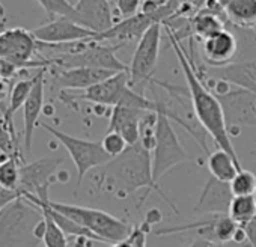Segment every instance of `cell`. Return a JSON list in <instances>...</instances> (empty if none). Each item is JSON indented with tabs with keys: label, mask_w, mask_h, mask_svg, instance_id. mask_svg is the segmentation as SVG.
<instances>
[{
	"label": "cell",
	"mask_w": 256,
	"mask_h": 247,
	"mask_svg": "<svg viewBox=\"0 0 256 247\" xmlns=\"http://www.w3.org/2000/svg\"><path fill=\"white\" fill-rule=\"evenodd\" d=\"M101 187L119 199H125L139 190H145L142 202L146 200L151 192H157L172 206V210L178 212L172 200H169L168 196L162 192L160 186L154 182L151 151H148L139 142L130 145L122 154L100 168L98 188Z\"/></svg>",
	"instance_id": "1"
},
{
	"label": "cell",
	"mask_w": 256,
	"mask_h": 247,
	"mask_svg": "<svg viewBox=\"0 0 256 247\" xmlns=\"http://www.w3.org/2000/svg\"><path fill=\"white\" fill-rule=\"evenodd\" d=\"M164 29H166L168 38L170 41V46H172L176 58H178L181 70L184 72L187 88H188V96H190L192 108L194 112L196 119L199 120L202 128L214 139L216 145L220 150L230 154L234 157V160L240 163V158H238V156L234 150V145L230 142V136L228 132L226 120H224V113H223V108H222L218 98L200 80L198 70L193 65V62L190 60V58L187 56L181 41L174 35V32L169 28L164 26Z\"/></svg>",
	"instance_id": "2"
},
{
	"label": "cell",
	"mask_w": 256,
	"mask_h": 247,
	"mask_svg": "<svg viewBox=\"0 0 256 247\" xmlns=\"http://www.w3.org/2000/svg\"><path fill=\"white\" fill-rule=\"evenodd\" d=\"M44 218L41 208L17 199L0 211V247H36L41 241L35 229Z\"/></svg>",
	"instance_id": "3"
},
{
	"label": "cell",
	"mask_w": 256,
	"mask_h": 247,
	"mask_svg": "<svg viewBox=\"0 0 256 247\" xmlns=\"http://www.w3.org/2000/svg\"><path fill=\"white\" fill-rule=\"evenodd\" d=\"M65 47V50L56 56L52 58V65L60 68V70H70V68H98V70H108L114 72H124L128 71V66L120 62L116 56V50L119 46H101V42H96L94 40L72 42L60 46Z\"/></svg>",
	"instance_id": "4"
},
{
	"label": "cell",
	"mask_w": 256,
	"mask_h": 247,
	"mask_svg": "<svg viewBox=\"0 0 256 247\" xmlns=\"http://www.w3.org/2000/svg\"><path fill=\"white\" fill-rule=\"evenodd\" d=\"M50 208L74 220L80 226L86 228L89 232L96 235L102 242H119L132 232V226L124 220L95 208H86L71 204H60L48 200Z\"/></svg>",
	"instance_id": "5"
},
{
	"label": "cell",
	"mask_w": 256,
	"mask_h": 247,
	"mask_svg": "<svg viewBox=\"0 0 256 247\" xmlns=\"http://www.w3.org/2000/svg\"><path fill=\"white\" fill-rule=\"evenodd\" d=\"M41 127L46 132H48L56 140H59L64 145V148L66 150V152L70 154V157L77 169L76 190L80 188L86 174L90 169L101 168L112 160V157L104 151L101 142H94V140L71 136L68 133H64L52 126H48V124H41Z\"/></svg>",
	"instance_id": "6"
},
{
	"label": "cell",
	"mask_w": 256,
	"mask_h": 247,
	"mask_svg": "<svg viewBox=\"0 0 256 247\" xmlns=\"http://www.w3.org/2000/svg\"><path fill=\"white\" fill-rule=\"evenodd\" d=\"M152 157V180L156 184L175 166L190 162V157L181 145L170 119L164 113H158L156 128V145Z\"/></svg>",
	"instance_id": "7"
},
{
	"label": "cell",
	"mask_w": 256,
	"mask_h": 247,
	"mask_svg": "<svg viewBox=\"0 0 256 247\" xmlns=\"http://www.w3.org/2000/svg\"><path fill=\"white\" fill-rule=\"evenodd\" d=\"M40 42L35 40L30 30L16 28L0 34V58L6 59L22 70L26 68H47L52 65L50 59L34 60Z\"/></svg>",
	"instance_id": "8"
},
{
	"label": "cell",
	"mask_w": 256,
	"mask_h": 247,
	"mask_svg": "<svg viewBox=\"0 0 256 247\" xmlns=\"http://www.w3.org/2000/svg\"><path fill=\"white\" fill-rule=\"evenodd\" d=\"M163 24L157 23L151 26L144 36L138 41V47L134 50L132 64L128 66V76H130V86H139L152 78V72L158 62L160 53V40H162Z\"/></svg>",
	"instance_id": "9"
},
{
	"label": "cell",
	"mask_w": 256,
	"mask_h": 247,
	"mask_svg": "<svg viewBox=\"0 0 256 247\" xmlns=\"http://www.w3.org/2000/svg\"><path fill=\"white\" fill-rule=\"evenodd\" d=\"M222 104L229 136L235 128V134L242 127H256V96L242 89L228 90L216 95Z\"/></svg>",
	"instance_id": "10"
},
{
	"label": "cell",
	"mask_w": 256,
	"mask_h": 247,
	"mask_svg": "<svg viewBox=\"0 0 256 247\" xmlns=\"http://www.w3.org/2000/svg\"><path fill=\"white\" fill-rule=\"evenodd\" d=\"M30 32L41 46H65L94 40L96 36V34L90 29L83 28L82 24L66 17H58L54 20H50L48 23L38 26Z\"/></svg>",
	"instance_id": "11"
},
{
	"label": "cell",
	"mask_w": 256,
	"mask_h": 247,
	"mask_svg": "<svg viewBox=\"0 0 256 247\" xmlns=\"http://www.w3.org/2000/svg\"><path fill=\"white\" fill-rule=\"evenodd\" d=\"M130 88V76L128 71L124 72H116L114 76L108 77L107 80L83 90L82 94H60V98L68 101H89L98 106H106V107H116L120 104L125 92Z\"/></svg>",
	"instance_id": "12"
},
{
	"label": "cell",
	"mask_w": 256,
	"mask_h": 247,
	"mask_svg": "<svg viewBox=\"0 0 256 247\" xmlns=\"http://www.w3.org/2000/svg\"><path fill=\"white\" fill-rule=\"evenodd\" d=\"M60 157L41 158L20 168V187L18 190L23 194H34L40 199L48 198L50 180L62 164Z\"/></svg>",
	"instance_id": "13"
},
{
	"label": "cell",
	"mask_w": 256,
	"mask_h": 247,
	"mask_svg": "<svg viewBox=\"0 0 256 247\" xmlns=\"http://www.w3.org/2000/svg\"><path fill=\"white\" fill-rule=\"evenodd\" d=\"M71 20L96 35L102 34L114 24L112 0H77Z\"/></svg>",
	"instance_id": "14"
},
{
	"label": "cell",
	"mask_w": 256,
	"mask_h": 247,
	"mask_svg": "<svg viewBox=\"0 0 256 247\" xmlns=\"http://www.w3.org/2000/svg\"><path fill=\"white\" fill-rule=\"evenodd\" d=\"M234 194L229 182H222L216 178H210L199 196L198 204L193 206L196 214H222L228 216Z\"/></svg>",
	"instance_id": "15"
},
{
	"label": "cell",
	"mask_w": 256,
	"mask_h": 247,
	"mask_svg": "<svg viewBox=\"0 0 256 247\" xmlns=\"http://www.w3.org/2000/svg\"><path fill=\"white\" fill-rule=\"evenodd\" d=\"M146 113L148 112L142 108H134L128 106H116L112 108L107 132L119 133L126 140L128 145H134L139 142L140 122Z\"/></svg>",
	"instance_id": "16"
},
{
	"label": "cell",
	"mask_w": 256,
	"mask_h": 247,
	"mask_svg": "<svg viewBox=\"0 0 256 247\" xmlns=\"http://www.w3.org/2000/svg\"><path fill=\"white\" fill-rule=\"evenodd\" d=\"M47 68H41L40 72L35 76V84L32 92L24 102L23 116H24V127H23V142H24V154L28 156L32 151V138L36 127V122L44 107V77Z\"/></svg>",
	"instance_id": "17"
},
{
	"label": "cell",
	"mask_w": 256,
	"mask_h": 247,
	"mask_svg": "<svg viewBox=\"0 0 256 247\" xmlns=\"http://www.w3.org/2000/svg\"><path fill=\"white\" fill-rule=\"evenodd\" d=\"M114 71L108 70H98V68H70V70H60L53 76V83L56 88L65 90V89H82L86 90L108 77L114 76Z\"/></svg>",
	"instance_id": "18"
},
{
	"label": "cell",
	"mask_w": 256,
	"mask_h": 247,
	"mask_svg": "<svg viewBox=\"0 0 256 247\" xmlns=\"http://www.w3.org/2000/svg\"><path fill=\"white\" fill-rule=\"evenodd\" d=\"M210 77L234 84L256 96V60L232 62L220 68H210Z\"/></svg>",
	"instance_id": "19"
},
{
	"label": "cell",
	"mask_w": 256,
	"mask_h": 247,
	"mask_svg": "<svg viewBox=\"0 0 256 247\" xmlns=\"http://www.w3.org/2000/svg\"><path fill=\"white\" fill-rule=\"evenodd\" d=\"M202 46L204 58L211 68H220L232 64V59L235 58L238 48L236 38L226 29L202 41Z\"/></svg>",
	"instance_id": "20"
},
{
	"label": "cell",
	"mask_w": 256,
	"mask_h": 247,
	"mask_svg": "<svg viewBox=\"0 0 256 247\" xmlns=\"http://www.w3.org/2000/svg\"><path fill=\"white\" fill-rule=\"evenodd\" d=\"M226 20L244 29L256 28V0H218Z\"/></svg>",
	"instance_id": "21"
},
{
	"label": "cell",
	"mask_w": 256,
	"mask_h": 247,
	"mask_svg": "<svg viewBox=\"0 0 256 247\" xmlns=\"http://www.w3.org/2000/svg\"><path fill=\"white\" fill-rule=\"evenodd\" d=\"M34 84H35V77L20 78L10 89L8 107L5 108V124L8 126V128L16 140H17V138H16V128H14V116L20 110V107H24V102L28 101Z\"/></svg>",
	"instance_id": "22"
},
{
	"label": "cell",
	"mask_w": 256,
	"mask_h": 247,
	"mask_svg": "<svg viewBox=\"0 0 256 247\" xmlns=\"http://www.w3.org/2000/svg\"><path fill=\"white\" fill-rule=\"evenodd\" d=\"M208 170L212 178L222 181V182H230L234 176L242 169L238 162L234 160L230 154H228L223 150H217L208 156Z\"/></svg>",
	"instance_id": "23"
},
{
	"label": "cell",
	"mask_w": 256,
	"mask_h": 247,
	"mask_svg": "<svg viewBox=\"0 0 256 247\" xmlns=\"http://www.w3.org/2000/svg\"><path fill=\"white\" fill-rule=\"evenodd\" d=\"M224 29V23L220 17L216 14H211L208 11L200 10L196 12L190 22V32L193 36H198L199 40L205 41L210 36L222 32Z\"/></svg>",
	"instance_id": "24"
},
{
	"label": "cell",
	"mask_w": 256,
	"mask_h": 247,
	"mask_svg": "<svg viewBox=\"0 0 256 247\" xmlns=\"http://www.w3.org/2000/svg\"><path fill=\"white\" fill-rule=\"evenodd\" d=\"M228 216L240 226L252 222L256 217V196H234Z\"/></svg>",
	"instance_id": "25"
},
{
	"label": "cell",
	"mask_w": 256,
	"mask_h": 247,
	"mask_svg": "<svg viewBox=\"0 0 256 247\" xmlns=\"http://www.w3.org/2000/svg\"><path fill=\"white\" fill-rule=\"evenodd\" d=\"M20 156L6 157L0 162V187L18 190L20 187Z\"/></svg>",
	"instance_id": "26"
},
{
	"label": "cell",
	"mask_w": 256,
	"mask_h": 247,
	"mask_svg": "<svg viewBox=\"0 0 256 247\" xmlns=\"http://www.w3.org/2000/svg\"><path fill=\"white\" fill-rule=\"evenodd\" d=\"M229 186L234 196H252L256 193V175L250 170L241 169Z\"/></svg>",
	"instance_id": "27"
},
{
	"label": "cell",
	"mask_w": 256,
	"mask_h": 247,
	"mask_svg": "<svg viewBox=\"0 0 256 247\" xmlns=\"http://www.w3.org/2000/svg\"><path fill=\"white\" fill-rule=\"evenodd\" d=\"M46 218V232H44V246L46 247H68V241H66V235L64 234V230L54 223V220L52 218V216L41 210Z\"/></svg>",
	"instance_id": "28"
},
{
	"label": "cell",
	"mask_w": 256,
	"mask_h": 247,
	"mask_svg": "<svg viewBox=\"0 0 256 247\" xmlns=\"http://www.w3.org/2000/svg\"><path fill=\"white\" fill-rule=\"evenodd\" d=\"M36 2L52 20L58 17L72 18L74 16V5L70 4V0H36Z\"/></svg>",
	"instance_id": "29"
},
{
	"label": "cell",
	"mask_w": 256,
	"mask_h": 247,
	"mask_svg": "<svg viewBox=\"0 0 256 247\" xmlns=\"http://www.w3.org/2000/svg\"><path fill=\"white\" fill-rule=\"evenodd\" d=\"M240 224L235 223L229 216H222L216 218V244H224L234 241Z\"/></svg>",
	"instance_id": "30"
},
{
	"label": "cell",
	"mask_w": 256,
	"mask_h": 247,
	"mask_svg": "<svg viewBox=\"0 0 256 247\" xmlns=\"http://www.w3.org/2000/svg\"><path fill=\"white\" fill-rule=\"evenodd\" d=\"M101 145H102L104 151L112 158L118 157L119 154H122L128 146H130V145L126 144V140L119 133H114V132H107L106 136L101 140Z\"/></svg>",
	"instance_id": "31"
},
{
	"label": "cell",
	"mask_w": 256,
	"mask_h": 247,
	"mask_svg": "<svg viewBox=\"0 0 256 247\" xmlns=\"http://www.w3.org/2000/svg\"><path fill=\"white\" fill-rule=\"evenodd\" d=\"M0 152L12 157V156H20L18 154V146H17V140L12 138L8 126L0 120Z\"/></svg>",
	"instance_id": "32"
},
{
	"label": "cell",
	"mask_w": 256,
	"mask_h": 247,
	"mask_svg": "<svg viewBox=\"0 0 256 247\" xmlns=\"http://www.w3.org/2000/svg\"><path fill=\"white\" fill-rule=\"evenodd\" d=\"M142 0H114L118 14L122 17V20L138 16L142 10Z\"/></svg>",
	"instance_id": "33"
},
{
	"label": "cell",
	"mask_w": 256,
	"mask_h": 247,
	"mask_svg": "<svg viewBox=\"0 0 256 247\" xmlns=\"http://www.w3.org/2000/svg\"><path fill=\"white\" fill-rule=\"evenodd\" d=\"M20 198H23V193L20 190H8V188L0 187V211Z\"/></svg>",
	"instance_id": "34"
},
{
	"label": "cell",
	"mask_w": 256,
	"mask_h": 247,
	"mask_svg": "<svg viewBox=\"0 0 256 247\" xmlns=\"http://www.w3.org/2000/svg\"><path fill=\"white\" fill-rule=\"evenodd\" d=\"M22 71L20 66H17L16 64L6 60V59H2L0 58V78L4 80H11L12 77H16V74Z\"/></svg>",
	"instance_id": "35"
},
{
	"label": "cell",
	"mask_w": 256,
	"mask_h": 247,
	"mask_svg": "<svg viewBox=\"0 0 256 247\" xmlns=\"http://www.w3.org/2000/svg\"><path fill=\"white\" fill-rule=\"evenodd\" d=\"M242 229H244V232H246L248 246L256 247V217H254L252 222H248L247 224H244Z\"/></svg>",
	"instance_id": "36"
},
{
	"label": "cell",
	"mask_w": 256,
	"mask_h": 247,
	"mask_svg": "<svg viewBox=\"0 0 256 247\" xmlns=\"http://www.w3.org/2000/svg\"><path fill=\"white\" fill-rule=\"evenodd\" d=\"M160 220H162V212H160L158 210H151V211L146 214V218H145V222H148L151 226H152L154 223L160 222Z\"/></svg>",
	"instance_id": "37"
},
{
	"label": "cell",
	"mask_w": 256,
	"mask_h": 247,
	"mask_svg": "<svg viewBox=\"0 0 256 247\" xmlns=\"http://www.w3.org/2000/svg\"><path fill=\"white\" fill-rule=\"evenodd\" d=\"M8 98V83L6 80L0 78V102Z\"/></svg>",
	"instance_id": "38"
},
{
	"label": "cell",
	"mask_w": 256,
	"mask_h": 247,
	"mask_svg": "<svg viewBox=\"0 0 256 247\" xmlns=\"http://www.w3.org/2000/svg\"><path fill=\"white\" fill-rule=\"evenodd\" d=\"M188 247H211V242H208V241H205V240H202V238H198V240H194Z\"/></svg>",
	"instance_id": "39"
},
{
	"label": "cell",
	"mask_w": 256,
	"mask_h": 247,
	"mask_svg": "<svg viewBox=\"0 0 256 247\" xmlns=\"http://www.w3.org/2000/svg\"><path fill=\"white\" fill-rule=\"evenodd\" d=\"M110 247H136L130 240L128 238H125V240H122V241H119V242H114L113 246H110Z\"/></svg>",
	"instance_id": "40"
},
{
	"label": "cell",
	"mask_w": 256,
	"mask_h": 247,
	"mask_svg": "<svg viewBox=\"0 0 256 247\" xmlns=\"http://www.w3.org/2000/svg\"><path fill=\"white\" fill-rule=\"evenodd\" d=\"M206 0H193V8H194V12H199L200 8L205 5Z\"/></svg>",
	"instance_id": "41"
},
{
	"label": "cell",
	"mask_w": 256,
	"mask_h": 247,
	"mask_svg": "<svg viewBox=\"0 0 256 247\" xmlns=\"http://www.w3.org/2000/svg\"><path fill=\"white\" fill-rule=\"evenodd\" d=\"M86 240H88V238H83V236H78V238L76 240V247H86V246H84V242H86Z\"/></svg>",
	"instance_id": "42"
},
{
	"label": "cell",
	"mask_w": 256,
	"mask_h": 247,
	"mask_svg": "<svg viewBox=\"0 0 256 247\" xmlns=\"http://www.w3.org/2000/svg\"><path fill=\"white\" fill-rule=\"evenodd\" d=\"M5 16H6V14H5V8L2 6V4H0V17H2V18H4Z\"/></svg>",
	"instance_id": "43"
},
{
	"label": "cell",
	"mask_w": 256,
	"mask_h": 247,
	"mask_svg": "<svg viewBox=\"0 0 256 247\" xmlns=\"http://www.w3.org/2000/svg\"><path fill=\"white\" fill-rule=\"evenodd\" d=\"M246 247H252V246H248V244H247V246H246Z\"/></svg>",
	"instance_id": "44"
},
{
	"label": "cell",
	"mask_w": 256,
	"mask_h": 247,
	"mask_svg": "<svg viewBox=\"0 0 256 247\" xmlns=\"http://www.w3.org/2000/svg\"><path fill=\"white\" fill-rule=\"evenodd\" d=\"M254 32H256V28H254Z\"/></svg>",
	"instance_id": "45"
}]
</instances>
